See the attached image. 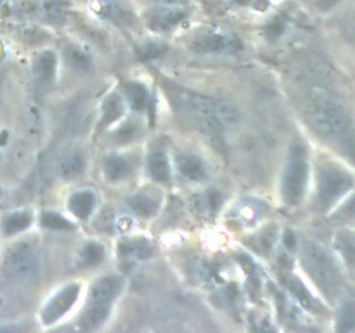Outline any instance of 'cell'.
<instances>
[{
    "instance_id": "1",
    "label": "cell",
    "mask_w": 355,
    "mask_h": 333,
    "mask_svg": "<svg viewBox=\"0 0 355 333\" xmlns=\"http://www.w3.org/2000/svg\"><path fill=\"white\" fill-rule=\"evenodd\" d=\"M307 75L314 87L304 103V120L331 153L355 166V94L343 83L338 68L312 58Z\"/></svg>"
},
{
    "instance_id": "2",
    "label": "cell",
    "mask_w": 355,
    "mask_h": 333,
    "mask_svg": "<svg viewBox=\"0 0 355 333\" xmlns=\"http://www.w3.org/2000/svg\"><path fill=\"white\" fill-rule=\"evenodd\" d=\"M300 255L309 278L315 284L328 307H335L343 295L355 288V283L350 280L349 273L333 248H326L314 239H304Z\"/></svg>"
},
{
    "instance_id": "3",
    "label": "cell",
    "mask_w": 355,
    "mask_h": 333,
    "mask_svg": "<svg viewBox=\"0 0 355 333\" xmlns=\"http://www.w3.org/2000/svg\"><path fill=\"white\" fill-rule=\"evenodd\" d=\"M314 179V208L328 215L355 187V166L335 153L322 155L315 162Z\"/></svg>"
},
{
    "instance_id": "4",
    "label": "cell",
    "mask_w": 355,
    "mask_h": 333,
    "mask_svg": "<svg viewBox=\"0 0 355 333\" xmlns=\"http://www.w3.org/2000/svg\"><path fill=\"white\" fill-rule=\"evenodd\" d=\"M311 180V160L305 144L293 142L288 149L283 177H281V194L284 203L298 207L304 201Z\"/></svg>"
},
{
    "instance_id": "5",
    "label": "cell",
    "mask_w": 355,
    "mask_h": 333,
    "mask_svg": "<svg viewBox=\"0 0 355 333\" xmlns=\"http://www.w3.org/2000/svg\"><path fill=\"white\" fill-rule=\"evenodd\" d=\"M123 278L118 274H106L99 278L90 288L89 304L83 312L82 325L85 330H96L107 319L114 298L123 290Z\"/></svg>"
},
{
    "instance_id": "6",
    "label": "cell",
    "mask_w": 355,
    "mask_h": 333,
    "mask_svg": "<svg viewBox=\"0 0 355 333\" xmlns=\"http://www.w3.org/2000/svg\"><path fill=\"white\" fill-rule=\"evenodd\" d=\"M179 103L184 113L191 118L194 127H198L210 137H220L224 125L217 117L215 101L196 92H184L179 96Z\"/></svg>"
},
{
    "instance_id": "7",
    "label": "cell",
    "mask_w": 355,
    "mask_h": 333,
    "mask_svg": "<svg viewBox=\"0 0 355 333\" xmlns=\"http://www.w3.org/2000/svg\"><path fill=\"white\" fill-rule=\"evenodd\" d=\"M3 269L10 280L16 281H33L40 271V259L37 248L31 243H16L7 252L3 260Z\"/></svg>"
},
{
    "instance_id": "8",
    "label": "cell",
    "mask_w": 355,
    "mask_h": 333,
    "mask_svg": "<svg viewBox=\"0 0 355 333\" xmlns=\"http://www.w3.org/2000/svg\"><path fill=\"white\" fill-rule=\"evenodd\" d=\"M69 0H16L14 12L21 16L40 17L47 21H59L64 17Z\"/></svg>"
},
{
    "instance_id": "9",
    "label": "cell",
    "mask_w": 355,
    "mask_h": 333,
    "mask_svg": "<svg viewBox=\"0 0 355 333\" xmlns=\"http://www.w3.org/2000/svg\"><path fill=\"white\" fill-rule=\"evenodd\" d=\"M331 248L349 273L350 280H355V228L342 225L335 228L331 239Z\"/></svg>"
},
{
    "instance_id": "10",
    "label": "cell",
    "mask_w": 355,
    "mask_h": 333,
    "mask_svg": "<svg viewBox=\"0 0 355 333\" xmlns=\"http://www.w3.org/2000/svg\"><path fill=\"white\" fill-rule=\"evenodd\" d=\"M90 7L99 17L120 26H132L135 21V14L127 0H90Z\"/></svg>"
},
{
    "instance_id": "11",
    "label": "cell",
    "mask_w": 355,
    "mask_h": 333,
    "mask_svg": "<svg viewBox=\"0 0 355 333\" xmlns=\"http://www.w3.org/2000/svg\"><path fill=\"white\" fill-rule=\"evenodd\" d=\"M78 293L80 284L76 283L61 288V290L45 304L44 311H42V321H44L45 325H52V323H55L58 319H61L62 316L73 307V304H75L76 298H78Z\"/></svg>"
},
{
    "instance_id": "12",
    "label": "cell",
    "mask_w": 355,
    "mask_h": 333,
    "mask_svg": "<svg viewBox=\"0 0 355 333\" xmlns=\"http://www.w3.org/2000/svg\"><path fill=\"white\" fill-rule=\"evenodd\" d=\"M187 16V10L182 6H156L148 10L149 28L156 31H168Z\"/></svg>"
},
{
    "instance_id": "13",
    "label": "cell",
    "mask_w": 355,
    "mask_h": 333,
    "mask_svg": "<svg viewBox=\"0 0 355 333\" xmlns=\"http://www.w3.org/2000/svg\"><path fill=\"white\" fill-rule=\"evenodd\" d=\"M193 49L198 52H211V54H218V52H236L241 49V42L234 37H229L224 33H208L203 37H198L194 40Z\"/></svg>"
},
{
    "instance_id": "14",
    "label": "cell",
    "mask_w": 355,
    "mask_h": 333,
    "mask_svg": "<svg viewBox=\"0 0 355 333\" xmlns=\"http://www.w3.org/2000/svg\"><path fill=\"white\" fill-rule=\"evenodd\" d=\"M335 12H342L338 23L340 38H342L347 54H349V62L355 65V0L336 9Z\"/></svg>"
},
{
    "instance_id": "15",
    "label": "cell",
    "mask_w": 355,
    "mask_h": 333,
    "mask_svg": "<svg viewBox=\"0 0 355 333\" xmlns=\"http://www.w3.org/2000/svg\"><path fill=\"white\" fill-rule=\"evenodd\" d=\"M333 312L336 332H355V288L336 302Z\"/></svg>"
},
{
    "instance_id": "16",
    "label": "cell",
    "mask_w": 355,
    "mask_h": 333,
    "mask_svg": "<svg viewBox=\"0 0 355 333\" xmlns=\"http://www.w3.org/2000/svg\"><path fill=\"white\" fill-rule=\"evenodd\" d=\"M288 290L291 291V295L297 298V302L302 305V307L309 309V311H312V312H319V314H324V312H328V309H329L328 305H326L324 302L318 300V298H315L314 295L307 290V287H305V284L302 283L297 276H290V280H288Z\"/></svg>"
},
{
    "instance_id": "17",
    "label": "cell",
    "mask_w": 355,
    "mask_h": 333,
    "mask_svg": "<svg viewBox=\"0 0 355 333\" xmlns=\"http://www.w3.org/2000/svg\"><path fill=\"white\" fill-rule=\"evenodd\" d=\"M329 222H331L335 228H342V225H355V187L347 194L345 198L338 201L335 208L326 215Z\"/></svg>"
},
{
    "instance_id": "18",
    "label": "cell",
    "mask_w": 355,
    "mask_h": 333,
    "mask_svg": "<svg viewBox=\"0 0 355 333\" xmlns=\"http://www.w3.org/2000/svg\"><path fill=\"white\" fill-rule=\"evenodd\" d=\"M55 68H58V59L54 52L42 51L40 54H37L33 61V73L40 85H51L54 82Z\"/></svg>"
},
{
    "instance_id": "19",
    "label": "cell",
    "mask_w": 355,
    "mask_h": 333,
    "mask_svg": "<svg viewBox=\"0 0 355 333\" xmlns=\"http://www.w3.org/2000/svg\"><path fill=\"white\" fill-rule=\"evenodd\" d=\"M83 169H85V158L78 149H69V151L62 153L58 162L59 176L62 179H75L83 172Z\"/></svg>"
},
{
    "instance_id": "20",
    "label": "cell",
    "mask_w": 355,
    "mask_h": 333,
    "mask_svg": "<svg viewBox=\"0 0 355 333\" xmlns=\"http://www.w3.org/2000/svg\"><path fill=\"white\" fill-rule=\"evenodd\" d=\"M177 166H179V172L189 180H203L207 177L205 163L196 155H189V153L179 155L177 156Z\"/></svg>"
},
{
    "instance_id": "21",
    "label": "cell",
    "mask_w": 355,
    "mask_h": 333,
    "mask_svg": "<svg viewBox=\"0 0 355 333\" xmlns=\"http://www.w3.org/2000/svg\"><path fill=\"white\" fill-rule=\"evenodd\" d=\"M69 205V210L80 219H89L90 214L94 212L96 208V193L90 189H82V191H76L68 201Z\"/></svg>"
},
{
    "instance_id": "22",
    "label": "cell",
    "mask_w": 355,
    "mask_h": 333,
    "mask_svg": "<svg viewBox=\"0 0 355 333\" xmlns=\"http://www.w3.org/2000/svg\"><path fill=\"white\" fill-rule=\"evenodd\" d=\"M148 170L155 180H158V182H168L170 177H172V169H170V162L163 149H155L149 155Z\"/></svg>"
},
{
    "instance_id": "23",
    "label": "cell",
    "mask_w": 355,
    "mask_h": 333,
    "mask_svg": "<svg viewBox=\"0 0 355 333\" xmlns=\"http://www.w3.org/2000/svg\"><path fill=\"white\" fill-rule=\"evenodd\" d=\"M128 173H130V163L123 156H110L104 162V176L111 182H120L127 179Z\"/></svg>"
},
{
    "instance_id": "24",
    "label": "cell",
    "mask_w": 355,
    "mask_h": 333,
    "mask_svg": "<svg viewBox=\"0 0 355 333\" xmlns=\"http://www.w3.org/2000/svg\"><path fill=\"white\" fill-rule=\"evenodd\" d=\"M104 259V248L101 243L89 241L80 248L78 252V266L92 267L97 266Z\"/></svg>"
},
{
    "instance_id": "25",
    "label": "cell",
    "mask_w": 355,
    "mask_h": 333,
    "mask_svg": "<svg viewBox=\"0 0 355 333\" xmlns=\"http://www.w3.org/2000/svg\"><path fill=\"white\" fill-rule=\"evenodd\" d=\"M125 113L123 99L118 96H110L104 101L103 106V118H101V125H111L114 121L120 120Z\"/></svg>"
},
{
    "instance_id": "26",
    "label": "cell",
    "mask_w": 355,
    "mask_h": 333,
    "mask_svg": "<svg viewBox=\"0 0 355 333\" xmlns=\"http://www.w3.org/2000/svg\"><path fill=\"white\" fill-rule=\"evenodd\" d=\"M125 96H127L128 104L134 108L135 111H142L146 106H148V90H146L144 85L137 82H130L125 85Z\"/></svg>"
},
{
    "instance_id": "27",
    "label": "cell",
    "mask_w": 355,
    "mask_h": 333,
    "mask_svg": "<svg viewBox=\"0 0 355 333\" xmlns=\"http://www.w3.org/2000/svg\"><path fill=\"white\" fill-rule=\"evenodd\" d=\"M31 224V215L28 212H14L3 219V232L6 234H16V232L24 231Z\"/></svg>"
},
{
    "instance_id": "28",
    "label": "cell",
    "mask_w": 355,
    "mask_h": 333,
    "mask_svg": "<svg viewBox=\"0 0 355 333\" xmlns=\"http://www.w3.org/2000/svg\"><path fill=\"white\" fill-rule=\"evenodd\" d=\"M120 252L130 253V255L137 257V259H146V257L151 255V245H149V243L142 238L130 239V241L121 243Z\"/></svg>"
},
{
    "instance_id": "29",
    "label": "cell",
    "mask_w": 355,
    "mask_h": 333,
    "mask_svg": "<svg viewBox=\"0 0 355 333\" xmlns=\"http://www.w3.org/2000/svg\"><path fill=\"white\" fill-rule=\"evenodd\" d=\"M66 59H68L69 66L78 69V71H87V69H90V66H92L90 56L87 54V52H83L82 49L73 47V45L68 47V51H66Z\"/></svg>"
},
{
    "instance_id": "30",
    "label": "cell",
    "mask_w": 355,
    "mask_h": 333,
    "mask_svg": "<svg viewBox=\"0 0 355 333\" xmlns=\"http://www.w3.org/2000/svg\"><path fill=\"white\" fill-rule=\"evenodd\" d=\"M130 205L139 215H142V217H151V215H155L156 210H158V203H156L153 198L144 196V194L132 198Z\"/></svg>"
},
{
    "instance_id": "31",
    "label": "cell",
    "mask_w": 355,
    "mask_h": 333,
    "mask_svg": "<svg viewBox=\"0 0 355 333\" xmlns=\"http://www.w3.org/2000/svg\"><path fill=\"white\" fill-rule=\"evenodd\" d=\"M215 110H217V117L224 127L225 125L236 123V121H238L239 111L236 110L231 103H227V101H215Z\"/></svg>"
},
{
    "instance_id": "32",
    "label": "cell",
    "mask_w": 355,
    "mask_h": 333,
    "mask_svg": "<svg viewBox=\"0 0 355 333\" xmlns=\"http://www.w3.org/2000/svg\"><path fill=\"white\" fill-rule=\"evenodd\" d=\"M42 224L49 229H61V231L73 228V225L69 224L68 219L59 215L58 212H45V214L42 215Z\"/></svg>"
},
{
    "instance_id": "33",
    "label": "cell",
    "mask_w": 355,
    "mask_h": 333,
    "mask_svg": "<svg viewBox=\"0 0 355 333\" xmlns=\"http://www.w3.org/2000/svg\"><path fill=\"white\" fill-rule=\"evenodd\" d=\"M352 0H312V9L319 14H331Z\"/></svg>"
},
{
    "instance_id": "34",
    "label": "cell",
    "mask_w": 355,
    "mask_h": 333,
    "mask_svg": "<svg viewBox=\"0 0 355 333\" xmlns=\"http://www.w3.org/2000/svg\"><path fill=\"white\" fill-rule=\"evenodd\" d=\"M139 51H141L142 58H158V56L165 51V47L159 44H156V42H146V44L139 49Z\"/></svg>"
},
{
    "instance_id": "35",
    "label": "cell",
    "mask_w": 355,
    "mask_h": 333,
    "mask_svg": "<svg viewBox=\"0 0 355 333\" xmlns=\"http://www.w3.org/2000/svg\"><path fill=\"white\" fill-rule=\"evenodd\" d=\"M284 28H286V21H284L283 17H277V19L270 21V23L267 24L266 33L269 35L270 38H276V37H279L281 33H283Z\"/></svg>"
},
{
    "instance_id": "36",
    "label": "cell",
    "mask_w": 355,
    "mask_h": 333,
    "mask_svg": "<svg viewBox=\"0 0 355 333\" xmlns=\"http://www.w3.org/2000/svg\"><path fill=\"white\" fill-rule=\"evenodd\" d=\"M116 228L120 232H127L132 228V219L130 217H120L116 222Z\"/></svg>"
},
{
    "instance_id": "37",
    "label": "cell",
    "mask_w": 355,
    "mask_h": 333,
    "mask_svg": "<svg viewBox=\"0 0 355 333\" xmlns=\"http://www.w3.org/2000/svg\"><path fill=\"white\" fill-rule=\"evenodd\" d=\"M284 241H286V246H290L291 250L297 248V238H295V234L291 231L286 232V238H284Z\"/></svg>"
},
{
    "instance_id": "38",
    "label": "cell",
    "mask_w": 355,
    "mask_h": 333,
    "mask_svg": "<svg viewBox=\"0 0 355 333\" xmlns=\"http://www.w3.org/2000/svg\"><path fill=\"white\" fill-rule=\"evenodd\" d=\"M156 6H182L184 0H153Z\"/></svg>"
},
{
    "instance_id": "39",
    "label": "cell",
    "mask_w": 355,
    "mask_h": 333,
    "mask_svg": "<svg viewBox=\"0 0 355 333\" xmlns=\"http://www.w3.org/2000/svg\"><path fill=\"white\" fill-rule=\"evenodd\" d=\"M349 69L352 71V78H350V82H352V89H354V94H355V65L349 62Z\"/></svg>"
},
{
    "instance_id": "40",
    "label": "cell",
    "mask_w": 355,
    "mask_h": 333,
    "mask_svg": "<svg viewBox=\"0 0 355 333\" xmlns=\"http://www.w3.org/2000/svg\"><path fill=\"white\" fill-rule=\"evenodd\" d=\"M354 228H355V225H354Z\"/></svg>"
}]
</instances>
